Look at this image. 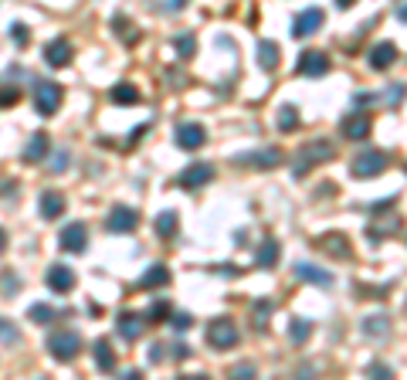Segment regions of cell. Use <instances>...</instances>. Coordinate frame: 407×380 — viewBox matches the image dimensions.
<instances>
[{
  "instance_id": "cell-1",
  "label": "cell",
  "mask_w": 407,
  "mask_h": 380,
  "mask_svg": "<svg viewBox=\"0 0 407 380\" xmlns=\"http://www.w3.org/2000/svg\"><path fill=\"white\" fill-rule=\"evenodd\" d=\"M78 350H82V337H78L75 329H58V333L48 337V353H51L55 360H71Z\"/></svg>"
},
{
  "instance_id": "cell-2",
  "label": "cell",
  "mask_w": 407,
  "mask_h": 380,
  "mask_svg": "<svg viewBox=\"0 0 407 380\" xmlns=\"http://www.w3.org/2000/svg\"><path fill=\"white\" fill-rule=\"evenodd\" d=\"M333 153H336V146H333L329 140H316L312 146H306L302 153L295 156V177H302L309 167H316L319 160H329Z\"/></svg>"
},
{
  "instance_id": "cell-3",
  "label": "cell",
  "mask_w": 407,
  "mask_h": 380,
  "mask_svg": "<svg viewBox=\"0 0 407 380\" xmlns=\"http://www.w3.org/2000/svg\"><path fill=\"white\" fill-rule=\"evenodd\" d=\"M61 99H65V92L58 82H38V88H34V106L41 115H55Z\"/></svg>"
},
{
  "instance_id": "cell-4",
  "label": "cell",
  "mask_w": 407,
  "mask_h": 380,
  "mask_svg": "<svg viewBox=\"0 0 407 380\" xmlns=\"http://www.w3.org/2000/svg\"><path fill=\"white\" fill-rule=\"evenodd\" d=\"M387 167V153H380V150H366L353 160V177H360V180H370V177H380Z\"/></svg>"
},
{
  "instance_id": "cell-5",
  "label": "cell",
  "mask_w": 407,
  "mask_h": 380,
  "mask_svg": "<svg viewBox=\"0 0 407 380\" xmlns=\"http://www.w3.org/2000/svg\"><path fill=\"white\" fill-rule=\"evenodd\" d=\"M207 343H211L214 350H231V346H238V329L231 319H214L207 326Z\"/></svg>"
},
{
  "instance_id": "cell-6",
  "label": "cell",
  "mask_w": 407,
  "mask_h": 380,
  "mask_svg": "<svg viewBox=\"0 0 407 380\" xmlns=\"http://www.w3.org/2000/svg\"><path fill=\"white\" fill-rule=\"evenodd\" d=\"M105 227L115 231V235H129V231H136V227H140V214L133 211V207H113Z\"/></svg>"
},
{
  "instance_id": "cell-7",
  "label": "cell",
  "mask_w": 407,
  "mask_h": 380,
  "mask_svg": "<svg viewBox=\"0 0 407 380\" xmlns=\"http://www.w3.org/2000/svg\"><path fill=\"white\" fill-rule=\"evenodd\" d=\"M214 177V167L211 163H190V167L183 170L180 177H177V183H180L183 190H194V187H204V183H211Z\"/></svg>"
},
{
  "instance_id": "cell-8",
  "label": "cell",
  "mask_w": 407,
  "mask_h": 380,
  "mask_svg": "<svg viewBox=\"0 0 407 380\" xmlns=\"http://www.w3.org/2000/svg\"><path fill=\"white\" fill-rule=\"evenodd\" d=\"M316 28H323V11L319 7H309V11H299L292 21V34L295 38H309Z\"/></svg>"
},
{
  "instance_id": "cell-9",
  "label": "cell",
  "mask_w": 407,
  "mask_h": 380,
  "mask_svg": "<svg viewBox=\"0 0 407 380\" xmlns=\"http://www.w3.org/2000/svg\"><path fill=\"white\" fill-rule=\"evenodd\" d=\"M339 133L346 140H366L370 136V115L366 113H350L343 123H339Z\"/></svg>"
},
{
  "instance_id": "cell-10",
  "label": "cell",
  "mask_w": 407,
  "mask_h": 380,
  "mask_svg": "<svg viewBox=\"0 0 407 380\" xmlns=\"http://www.w3.org/2000/svg\"><path fill=\"white\" fill-rule=\"evenodd\" d=\"M295 68H299V75H316V78H319V75L329 71V58H326L323 51H302Z\"/></svg>"
},
{
  "instance_id": "cell-11",
  "label": "cell",
  "mask_w": 407,
  "mask_h": 380,
  "mask_svg": "<svg viewBox=\"0 0 407 380\" xmlns=\"http://www.w3.org/2000/svg\"><path fill=\"white\" fill-rule=\"evenodd\" d=\"M370 68H377V71H383V68H391L393 61H397V44L393 41H380V44H373L370 48Z\"/></svg>"
},
{
  "instance_id": "cell-12",
  "label": "cell",
  "mask_w": 407,
  "mask_h": 380,
  "mask_svg": "<svg viewBox=\"0 0 407 380\" xmlns=\"http://www.w3.org/2000/svg\"><path fill=\"white\" fill-rule=\"evenodd\" d=\"M207 140V129L200 126V123H183L177 126V143H180L183 150H197V146H204Z\"/></svg>"
},
{
  "instance_id": "cell-13",
  "label": "cell",
  "mask_w": 407,
  "mask_h": 380,
  "mask_svg": "<svg viewBox=\"0 0 407 380\" xmlns=\"http://www.w3.org/2000/svg\"><path fill=\"white\" fill-rule=\"evenodd\" d=\"M85 245H88V231H85V225H68L65 231H61V248L71 255H82Z\"/></svg>"
},
{
  "instance_id": "cell-14",
  "label": "cell",
  "mask_w": 407,
  "mask_h": 380,
  "mask_svg": "<svg viewBox=\"0 0 407 380\" xmlns=\"http://www.w3.org/2000/svg\"><path fill=\"white\" fill-rule=\"evenodd\" d=\"M44 58H48V65L51 68H65L71 61V44H68V38H55V41L44 48Z\"/></svg>"
},
{
  "instance_id": "cell-15",
  "label": "cell",
  "mask_w": 407,
  "mask_h": 380,
  "mask_svg": "<svg viewBox=\"0 0 407 380\" xmlns=\"http://www.w3.org/2000/svg\"><path fill=\"white\" fill-rule=\"evenodd\" d=\"M238 163H252V167H258V170H272L282 163V153L279 150H254V153H241Z\"/></svg>"
},
{
  "instance_id": "cell-16",
  "label": "cell",
  "mask_w": 407,
  "mask_h": 380,
  "mask_svg": "<svg viewBox=\"0 0 407 380\" xmlns=\"http://www.w3.org/2000/svg\"><path fill=\"white\" fill-rule=\"evenodd\" d=\"M48 285L55 292H71L75 289V272L68 265H51L48 268Z\"/></svg>"
},
{
  "instance_id": "cell-17",
  "label": "cell",
  "mask_w": 407,
  "mask_h": 380,
  "mask_svg": "<svg viewBox=\"0 0 407 380\" xmlns=\"http://www.w3.org/2000/svg\"><path fill=\"white\" fill-rule=\"evenodd\" d=\"M38 207H41V217H48V221H58V217L65 214V197H61L58 190H44Z\"/></svg>"
},
{
  "instance_id": "cell-18",
  "label": "cell",
  "mask_w": 407,
  "mask_h": 380,
  "mask_svg": "<svg viewBox=\"0 0 407 380\" xmlns=\"http://www.w3.org/2000/svg\"><path fill=\"white\" fill-rule=\"evenodd\" d=\"M391 329V316L387 312H373V316H364V333L373 339H383Z\"/></svg>"
},
{
  "instance_id": "cell-19",
  "label": "cell",
  "mask_w": 407,
  "mask_h": 380,
  "mask_svg": "<svg viewBox=\"0 0 407 380\" xmlns=\"http://www.w3.org/2000/svg\"><path fill=\"white\" fill-rule=\"evenodd\" d=\"M295 275L302 282H316V285H323V289L326 285H333V275L319 265H306V262H302V265H295Z\"/></svg>"
},
{
  "instance_id": "cell-20",
  "label": "cell",
  "mask_w": 407,
  "mask_h": 380,
  "mask_svg": "<svg viewBox=\"0 0 407 380\" xmlns=\"http://www.w3.org/2000/svg\"><path fill=\"white\" fill-rule=\"evenodd\" d=\"M143 326H146V316H140V312H123V316H119V333H123L126 339L140 337Z\"/></svg>"
},
{
  "instance_id": "cell-21",
  "label": "cell",
  "mask_w": 407,
  "mask_h": 380,
  "mask_svg": "<svg viewBox=\"0 0 407 380\" xmlns=\"http://www.w3.org/2000/svg\"><path fill=\"white\" fill-rule=\"evenodd\" d=\"M323 252H329L333 258H350V241L343 238V235H326V238L316 241Z\"/></svg>"
},
{
  "instance_id": "cell-22",
  "label": "cell",
  "mask_w": 407,
  "mask_h": 380,
  "mask_svg": "<svg viewBox=\"0 0 407 380\" xmlns=\"http://www.w3.org/2000/svg\"><path fill=\"white\" fill-rule=\"evenodd\" d=\"M48 150H51V140H48L44 133H38V136H31L28 150H24V160H28V163H38V160L48 156Z\"/></svg>"
},
{
  "instance_id": "cell-23",
  "label": "cell",
  "mask_w": 407,
  "mask_h": 380,
  "mask_svg": "<svg viewBox=\"0 0 407 380\" xmlns=\"http://www.w3.org/2000/svg\"><path fill=\"white\" fill-rule=\"evenodd\" d=\"M258 65L265 71L279 68V44L275 41H258Z\"/></svg>"
},
{
  "instance_id": "cell-24",
  "label": "cell",
  "mask_w": 407,
  "mask_h": 380,
  "mask_svg": "<svg viewBox=\"0 0 407 380\" xmlns=\"http://www.w3.org/2000/svg\"><path fill=\"white\" fill-rule=\"evenodd\" d=\"M96 366L102 374H109L115 366V353H113V343H109V339H98L96 343Z\"/></svg>"
},
{
  "instance_id": "cell-25",
  "label": "cell",
  "mask_w": 407,
  "mask_h": 380,
  "mask_svg": "<svg viewBox=\"0 0 407 380\" xmlns=\"http://www.w3.org/2000/svg\"><path fill=\"white\" fill-rule=\"evenodd\" d=\"M109 96H113V102H119V106H136V102H140V88L123 82V85H115Z\"/></svg>"
},
{
  "instance_id": "cell-26",
  "label": "cell",
  "mask_w": 407,
  "mask_h": 380,
  "mask_svg": "<svg viewBox=\"0 0 407 380\" xmlns=\"http://www.w3.org/2000/svg\"><path fill=\"white\" fill-rule=\"evenodd\" d=\"M167 282H170V268L153 265V268H146V275H143V289H160V285H167Z\"/></svg>"
},
{
  "instance_id": "cell-27",
  "label": "cell",
  "mask_w": 407,
  "mask_h": 380,
  "mask_svg": "<svg viewBox=\"0 0 407 380\" xmlns=\"http://www.w3.org/2000/svg\"><path fill=\"white\" fill-rule=\"evenodd\" d=\"M254 262H258V268H272L275 262H279V241L268 238L262 248H258V255H254Z\"/></svg>"
},
{
  "instance_id": "cell-28",
  "label": "cell",
  "mask_w": 407,
  "mask_h": 380,
  "mask_svg": "<svg viewBox=\"0 0 407 380\" xmlns=\"http://www.w3.org/2000/svg\"><path fill=\"white\" fill-rule=\"evenodd\" d=\"M156 235H160V238H173V235H177V214L173 211L160 214V217H156Z\"/></svg>"
},
{
  "instance_id": "cell-29",
  "label": "cell",
  "mask_w": 407,
  "mask_h": 380,
  "mask_svg": "<svg viewBox=\"0 0 407 380\" xmlns=\"http://www.w3.org/2000/svg\"><path fill=\"white\" fill-rule=\"evenodd\" d=\"M227 380H258V370L252 364H235L227 370Z\"/></svg>"
},
{
  "instance_id": "cell-30",
  "label": "cell",
  "mask_w": 407,
  "mask_h": 380,
  "mask_svg": "<svg viewBox=\"0 0 407 380\" xmlns=\"http://www.w3.org/2000/svg\"><path fill=\"white\" fill-rule=\"evenodd\" d=\"M252 316H254V323H258V329H265L268 316H272V302H268V299H258V302H254V309H252Z\"/></svg>"
},
{
  "instance_id": "cell-31",
  "label": "cell",
  "mask_w": 407,
  "mask_h": 380,
  "mask_svg": "<svg viewBox=\"0 0 407 380\" xmlns=\"http://www.w3.org/2000/svg\"><path fill=\"white\" fill-rule=\"evenodd\" d=\"M309 333H312V323H306V319H295L292 329H289V337H292V343H299V346H302V343L309 339Z\"/></svg>"
},
{
  "instance_id": "cell-32",
  "label": "cell",
  "mask_w": 407,
  "mask_h": 380,
  "mask_svg": "<svg viewBox=\"0 0 407 380\" xmlns=\"http://www.w3.org/2000/svg\"><path fill=\"white\" fill-rule=\"evenodd\" d=\"M173 48H177V55H180V58H194V51H197L194 34H180V38L173 41Z\"/></svg>"
},
{
  "instance_id": "cell-33",
  "label": "cell",
  "mask_w": 407,
  "mask_h": 380,
  "mask_svg": "<svg viewBox=\"0 0 407 380\" xmlns=\"http://www.w3.org/2000/svg\"><path fill=\"white\" fill-rule=\"evenodd\" d=\"M295 126H299V113H295L292 106H285L282 115H279V129H282V133H292Z\"/></svg>"
},
{
  "instance_id": "cell-34",
  "label": "cell",
  "mask_w": 407,
  "mask_h": 380,
  "mask_svg": "<svg viewBox=\"0 0 407 380\" xmlns=\"http://www.w3.org/2000/svg\"><path fill=\"white\" fill-rule=\"evenodd\" d=\"M28 316H31V319H34V323H51V319H55L58 312L51 309V306H44V302H41V306H31V309H28Z\"/></svg>"
},
{
  "instance_id": "cell-35",
  "label": "cell",
  "mask_w": 407,
  "mask_h": 380,
  "mask_svg": "<svg viewBox=\"0 0 407 380\" xmlns=\"http://www.w3.org/2000/svg\"><path fill=\"white\" fill-rule=\"evenodd\" d=\"M366 380H393V370L387 364H370L366 366Z\"/></svg>"
},
{
  "instance_id": "cell-36",
  "label": "cell",
  "mask_w": 407,
  "mask_h": 380,
  "mask_svg": "<svg viewBox=\"0 0 407 380\" xmlns=\"http://www.w3.org/2000/svg\"><path fill=\"white\" fill-rule=\"evenodd\" d=\"M113 24H115V28H119V38H123V34H126V41H129V44L136 41V31H133V24H129V17L115 14V17H113Z\"/></svg>"
},
{
  "instance_id": "cell-37",
  "label": "cell",
  "mask_w": 407,
  "mask_h": 380,
  "mask_svg": "<svg viewBox=\"0 0 407 380\" xmlns=\"http://www.w3.org/2000/svg\"><path fill=\"white\" fill-rule=\"evenodd\" d=\"M404 96H407V88H404V85H391V88H387L383 96H380V99H383V102H391V106H397V102H404Z\"/></svg>"
},
{
  "instance_id": "cell-38",
  "label": "cell",
  "mask_w": 407,
  "mask_h": 380,
  "mask_svg": "<svg viewBox=\"0 0 407 380\" xmlns=\"http://www.w3.org/2000/svg\"><path fill=\"white\" fill-rule=\"evenodd\" d=\"M68 160H71L68 150H58V153L51 156V173H61V170L68 167Z\"/></svg>"
},
{
  "instance_id": "cell-39",
  "label": "cell",
  "mask_w": 407,
  "mask_h": 380,
  "mask_svg": "<svg viewBox=\"0 0 407 380\" xmlns=\"http://www.w3.org/2000/svg\"><path fill=\"white\" fill-rule=\"evenodd\" d=\"M0 339H4V343H14L17 339V329L11 319H0Z\"/></svg>"
},
{
  "instance_id": "cell-40",
  "label": "cell",
  "mask_w": 407,
  "mask_h": 380,
  "mask_svg": "<svg viewBox=\"0 0 407 380\" xmlns=\"http://www.w3.org/2000/svg\"><path fill=\"white\" fill-rule=\"evenodd\" d=\"M163 316H170V302L167 299H160L153 306V312H150V319H163Z\"/></svg>"
},
{
  "instance_id": "cell-41",
  "label": "cell",
  "mask_w": 407,
  "mask_h": 380,
  "mask_svg": "<svg viewBox=\"0 0 407 380\" xmlns=\"http://www.w3.org/2000/svg\"><path fill=\"white\" fill-rule=\"evenodd\" d=\"M11 38L24 48V44H28V28H24V24H14V28H11Z\"/></svg>"
},
{
  "instance_id": "cell-42",
  "label": "cell",
  "mask_w": 407,
  "mask_h": 380,
  "mask_svg": "<svg viewBox=\"0 0 407 380\" xmlns=\"http://www.w3.org/2000/svg\"><path fill=\"white\" fill-rule=\"evenodd\" d=\"M11 275H14V272H4V282H0V285H4V292H17V289H21V282L11 279Z\"/></svg>"
},
{
  "instance_id": "cell-43",
  "label": "cell",
  "mask_w": 407,
  "mask_h": 380,
  "mask_svg": "<svg viewBox=\"0 0 407 380\" xmlns=\"http://www.w3.org/2000/svg\"><path fill=\"white\" fill-rule=\"evenodd\" d=\"M21 99V92L17 88H0V106H7V102H17Z\"/></svg>"
},
{
  "instance_id": "cell-44",
  "label": "cell",
  "mask_w": 407,
  "mask_h": 380,
  "mask_svg": "<svg viewBox=\"0 0 407 380\" xmlns=\"http://www.w3.org/2000/svg\"><path fill=\"white\" fill-rule=\"evenodd\" d=\"M173 326H180V329H183V326H190V316H183V312H180V316H173Z\"/></svg>"
},
{
  "instance_id": "cell-45",
  "label": "cell",
  "mask_w": 407,
  "mask_h": 380,
  "mask_svg": "<svg viewBox=\"0 0 407 380\" xmlns=\"http://www.w3.org/2000/svg\"><path fill=\"white\" fill-rule=\"evenodd\" d=\"M4 248H7V231L0 227V255H4Z\"/></svg>"
},
{
  "instance_id": "cell-46",
  "label": "cell",
  "mask_w": 407,
  "mask_h": 380,
  "mask_svg": "<svg viewBox=\"0 0 407 380\" xmlns=\"http://www.w3.org/2000/svg\"><path fill=\"white\" fill-rule=\"evenodd\" d=\"M123 380H143V374H140V370H129V374H126Z\"/></svg>"
},
{
  "instance_id": "cell-47",
  "label": "cell",
  "mask_w": 407,
  "mask_h": 380,
  "mask_svg": "<svg viewBox=\"0 0 407 380\" xmlns=\"http://www.w3.org/2000/svg\"><path fill=\"white\" fill-rule=\"evenodd\" d=\"M397 17H401V21H407V4H404V7H397Z\"/></svg>"
},
{
  "instance_id": "cell-48",
  "label": "cell",
  "mask_w": 407,
  "mask_h": 380,
  "mask_svg": "<svg viewBox=\"0 0 407 380\" xmlns=\"http://www.w3.org/2000/svg\"><path fill=\"white\" fill-rule=\"evenodd\" d=\"M180 380H211V377H204V374H194V377H180Z\"/></svg>"
},
{
  "instance_id": "cell-49",
  "label": "cell",
  "mask_w": 407,
  "mask_h": 380,
  "mask_svg": "<svg viewBox=\"0 0 407 380\" xmlns=\"http://www.w3.org/2000/svg\"><path fill=\"white\" fill-rule=\"evenodd\" d=\"M299 380H309V370H302V377H299Z\"/></svg>"
}]
</instances>
